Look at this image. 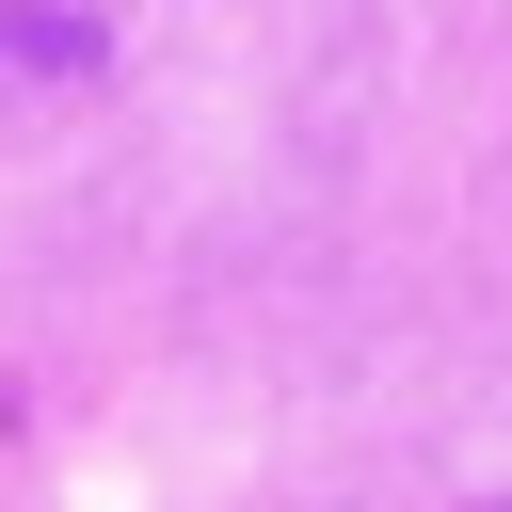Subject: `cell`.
<instances>
[{
  "mask_svg": "<svg viewBox=\"0 0 512 512\" xmlns=\"http://www.w3.org/2000/svg\"><path fill=\"white\" fill-rule=\"evenodd\" d=\"M128 32V0H0V80H80Z\"/></svg>",
  "mask_w": 512,
  "mask_h": 512,
  "instance_id": "cell-1",
  "label": "cell"
}]
</instances>
